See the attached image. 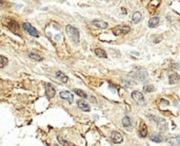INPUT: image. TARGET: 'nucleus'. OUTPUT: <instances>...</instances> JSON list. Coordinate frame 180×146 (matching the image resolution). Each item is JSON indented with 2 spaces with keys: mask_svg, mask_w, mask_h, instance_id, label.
Masks as SVG:
<instances>
[{
  "mask_svg": "<svg viewBox=\"0 0 180 146\" xmlns=\"http://www.w3.org/2000/svg\"><path fill=\"white\" fill-rule=\"evenodd\" d=\"M65 32L68 34V36L70 37V39L75 43H79V39H80V35H79V31L78 29H76L75 27L73 26H71V24H68L66 27H65Z\"/></svg>",
  "mask_w": 180,
  "mask_h": 146,
  "instance_id": "f257e3e1",
  "label": "nucleus"
},
{
  "mask_svg": "<svg viewBox=\"0 0 180 146\" xmlns=\"http://www.w3.org/2000/svg\"><path fill=\"white\" fill-rule=\"evenodd\" d=\"M130 76L134 77L135 80H138L139 82H145V80H148V73H146L145 70L140 68V67L135 68V70L130 72Z\"/></svg>",
  "mask_w": 180,
  "mask_h": 146,
  "instance_id": "f03ea898",
  "label": "nucleus"
},
{
  "mask_svg": "<svg viewBox=\"0 0 180 146\" xmlns=\"http://www.w3.org/2000/svg\"><path fill=\"white\" fill-rule=\"evenodd\" d=\"M112 31L113 34L115 35V36H121V35L128 34L131 31V27L128 26V24H120V26H117V27L114 28Z\"/></svg>",
  "mask_w": 180,
  "mask_h": 146,
  "instance_id": "7ed1b4c3",
  "label": "nucleus"
},
{
  "mask_svg": "<svg viewBox=\"0 0 180 146\" xmlns=\"http://www.w3.org/2000/svg\"><path fill=\"white\" fill-rule=\"evenodd\" d=\"M23 29L25 30L26 32L29 33L31 36H33V37H38V36H39V34H38V32H37V30L35 29L30 22H24Z\"/></svg>",
  "mask_w": 180,
  "mask_h": 146,
  "instance_id": "20e7f679",
  "label": "nucleus"
},
{
  "mask_svg": "<svg viewBox=\"0 0 180 146\" xmlns=\"http://www.w3.org/2000/svg\"><path fill=\"white\" fill-rule=\"evenodd\" d=\"M5 24L8 26V28L12 31V32H14L15 34L20 35V33H19V24L17 21H15L13 19H8V21Z\"/></svg>",
  "mask_w": 180,
  "mask_h": 146,
  "instance_id": "39448f33",
  "label": "nucleus"
},
{
  "mask_svg": "<svg viewBox=\"0 0 180 146\" xmlns=\"http://www.w3.org/2000/svg\"><path fill=\"white\" fill-rule=\"evenodd\" d=\"M132 98H133V100H135V102H137L140 105L145 103V98H144L143 94L139 92V91H133L132 92Z\"/></svg>",
  "mask_w": 180,
  "mask_h": 146,
  "instance_id": "423d86ee",
  "label": "nucleus"
},
{
  "mask_svg": "<svg viewBox=\"0 0 180 146\" xmlns=\"http://www.w3.org/2000/svg\"><path fill=\"white\" fill-rule=\"evenodd\" d=\"M110 139L113 143H115V144H119L123 141L122 135H121L120 132H118V131H112V132H111Z\"/></svg>",
  "mask_w": 180,
  "mask_h": 146,
  "instance_id": "0eeeda50",
  "label": "nucleus"
},
{
  "mask_svg": "<svg viewBox=\"0 0 180 146\" xmlns=\"http://www.w3.org/2000/svg\"><path fill=\"white\" fill-rule=\"evenodd\" d=\"M60 98H62V100H65V101H68V104H72L74 101V96L73 94L70 92V91H61L60 92Z\"/></svg>",
  "mask_w": 180,
  "mask_h": 146,
  "instance_id": "6e6552de",
  "label": "nucleus"
},
{
  "mask_svg": "<svg viewBox=\"0 0 180 146\" xmlns=\"http://www.w3.org/2000/svg\"><path fill=\"white\" fill-rule=\"evenodd\" d=\"M55 93H56V90L55 88L53 87V85L51 84H45V94L49 98H52L55 96Z\"/></svg>",
  "mask_w": 180,
  "mask_h": 146,
  "instance_id": "1a4fd4ad",
  "label": "nucleus"
},
{
  "mask_svg": "<svg viewBox=\"0 0 180 146\" xmlns=\"http://www.w3.org/2000/svg\"><path fill=\"white\" fill-rule=\"evenodd\" d=\"M179 80H180V76L176 73V72H172V73H170V75H169V83H170L171 85L177 84V83L179 82Z\"/></svg>",
  "mask_w": 180,
  "mask_h": 146,
  "instance_id": "9d476101",
  "label": "nucleus"
},
{
  "mask_svg": "<svg viewBox=\"0 0 180 146\" xmlns=\"http://www.w3.org/2000/svg\"><path fill=\"white\" fill-rule=\"evenodd\" d=\"M92 24L96 27L97 29H107V24L103 20H93Z\"/></svg>",
  "mask_w": 180,
  "mask_h": 146,
  "instance_id": "9b49d317",
  "label": "nucleus"
},
{
  "mask_svg": "<svg viewBox=\"0 0 180 146\" xmlns=\"http://www.w3.org/2000/svg\"><path fill=\"white\" fill-rule=\"evenodd\" d=\"M167 143L170 146H180V137H171L167 139Z\"/></svg>",
  "mask_w": 180,
  "mask_h": 146,
  "instance_id": "f8f14e48",
  "label": "nucleus"
},
{
  "mask_svg": "<svg viewBox=\"0 0 180 146\" xmlns=\"http://www.w3.org/2000/svg\"><path fill=\"white\" fill-rule=\"evenodd\" d=\"M55 75H56V77H57L58 80H59L61 83H63V84H66V83H68V77L66 76V75H65L62 71H57Z\"/></svg>",
  "mask_w": 180,
  "mask_h": 146,
  "instance_id": "ddd939ff",
  "label": "nucleus"
},
{
  "mask_svg": "<svg viewBox=\"0 0 180 146\" xmlns=\"http://www.w3.org/2000/svg\"><path fill=\"white\" fill-rule=\"evenodd\" d=\"M77 104H78V107L81 109V110H83V111H90L91 110V107H90V105L86 102L82 101V100H79L78 102H77Z\"/></svg>",
  "mask_w": 180,
  "mask_h": 146,
  "instance_id": "4468645a",
  "label": "nucleus"
},
{
  "mask_svg": "<svg viewBox=\"0 0 180 146\" xmlns=\"http://www.w3.org/2000/svg\"><path fill=\"white\" fill-rule=\"evenodd\" d=\"M139 135L141 138H145L148 135V127L144 123H141L140 124V128H139Z\"/></svg>",
  "mask_w": 180,
  "mask_h": 146,
  "instance_id": "2eb2a0df",
  "label": "nucleus"
},
{
  "mask_svg": "<svg viewBox=\"0 0 180 146\" xmlns=\"http://www.w3.org/2000/svg\"><path fill=\"white\" fill-rule=\"evenodd\" d=\"M141 20H142V14H141V12H135L133 14V16H132V21L134 24H139Z\"/></svg>",
  "mask_w": 180,
  "mask_h": 146,
  "instance_id": "dca6fc26",
  "label": "nucleus"
},
{
  "mask_svg": "<svg viewBox=\"0 0 180 146\" xmlns=\"http://www.w3.org/2000/svg\"><path fill=\"white\" fill-rule=\"evenodd\" d=\"M159 20L160 19L158 17H153L149 20V27L150 28H156L158 27V24H159Z\"/></svg>",
  "mask_w": 180,
  "mask_h": 146,
  "instance_id": "f3484780",
  "label": "nucleus"
},
{
  "mask_svg": "<svg viewBox=\"0 0 180 146\" xmlns=\"http://www.w3.org/2000/svg\"><path fill=\"white\" fill-rule=\"evenodd\" d=\"M150 140L153 141V142H156V143H161V142H163V139H162V137L159 133H153V135H151V139H150Z\"/></svg>",
  "mask_w": 180,
  "mask_h": 146,
  "instance_id": "a211bd4d",
  "label": "nucleus"
},
{
  "mask_svg": "<svg viewBox=\"0 0 180 146\" xmlns=\"http://www.w3.org/2000/svg\"><path fill=\"white\" fill-rule=\"evenodd\" d=\"M95 54H96L98 57H102V58H107V54L103 49H100V48H97L95 49Z\"/></svg>",
  "mask_w": 180,
  "mask_h": 146,
  "instance_id": "6ab92c4d",
  "label": "nucleus"
},
{
  "mask_svg": "<svg viewBox=\"0 0 180 146\" xmlns=\"http://www.w3.org/2000/svg\"><path fill=\"white\" fill-rule=\"evenodd\" d=\"M29 56H30V58L33 59V61H43V57H42V56H40L39 54H37V53H34V52H30Z\"/></svg>",
  "mask_w": 180,
  "mask_h": 146,
  "instance_id": "aec40b11",
  "label": "nucleus"
},
{
  "mask_svg": "<svg viewBox=\"0 0 180 146\" xmlns=\"http://www.w3.org/2000/svg\"><path fill=\"white\" fill-rule=\"evenodd\" d=\"M122 125L124 126L125 128H131V127H132V122H131L130 117L125 115V117L123 118V119H122Z\"/></svg>",
  "mask_w": 180,
  "mask_h": 146,
  "instance_id": "412c9836",
  "label": "nucleus"
},
{
  "mask_svg": "<svg viewBox=\"0 0 180 146\" xmlns=\"http://www.w3.org/2000/svg\"><path fill=\"white\" fill-rule=\"evenodd\" d=\"M57 140H58V142H59V143L61 144L62 146H77V145H75V144L71 143V142H68V141L63 140V139H61V138H57Z\"/></svg>",
  "mask_w": 180,
  "mask_h": 146,
  "instance_id": "4be33fe9",
  "label": "nucleus"
},
{
  "mask_svg": "<svg viewBox=\"0 0 180 146\" xmlns=\"http://www.w3.org/2000/svg\"><path fill=\"white\" fill-rule=\"evenodd\" d=\"M74 92H75L78 96H80V98H89V96H88V94H86L84 91L80 90V89H74Z\"/></svg>",
  "mask_w": 180,
  "mask_h": 146,
  "instance_id": "5701e85b",
  "label": "nucleus"
},
{
  "mask_svg": "<svg viewBox=\"0 0 180 146\" xmlns=\"http://www.w3.org/2000/svg\"><path fill=\"white\" fill-rule=\"evenodd\" d=\"M0 58H1V64H0V68H4L6 66V64L8 63V59L5 57V56L1 55L0 56Z\"/></svg>",
  "mask_w": 180,
  "mask_h": 146,
  "instance_id": "b1692460",
  "label": "nucleus"
},
{
  "mask_svg": "<svg viewBox=\"0 0 180 146\" xmlns=\"http://www.w3.org/2000/svg\"><path fill=\"white\" fill-rule=\"evenodd\" d=\"M143 91L144 92H153V91H155V88L154 86H144Z\"/></svg>",
  "mask_w": 180,
  "mask_h": 146,
  "instance_id": "393cba45",
  "label": "nucleus"
},
{
  "mask_svg": "<svg viewBox=\"0 0 180 146\" xmlns=\"http://www.w3.org/2000/svg\"><path fill=\"white\" fill-rule=\"evenodd\" d=\"M121 12H122V14H126V13H128V11H126V10H125L124 8L121 9Z\"/></svg>",
  "mask_w": 180,
  "mask_h": 146,
  "instance_id": "a878e982",
  "label": "nucleus"
},
{
  "mask_svg": "<svg viewBox=\"0 0 180 146\" xmlns=\"http://www.w3.org/2000/svg\"><path fill=\"white\" fill-rule=\"evenodd\" d=\"M91 101H92V102H94V103H96V100H95L94 98H91Z\"/></svg>",
  "mask_w": 180,
  "mask_h": 146,
  "instance_id": "bb28decb",
  "label": "nucleus"
}]
</instances>
